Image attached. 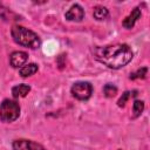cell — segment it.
<instances>
[{"mask_svg":"<svg viewBox=\"0 0 150 150\" xmlns=\"http://www.w3.org/2000/svg\"><path fill=\"white\" fill-rule=\"evenodd\" d=\"M139 18H141V9H139L138 7H136V8H134V9L131 11V13L123 20L122 25H123L124 28L130 29V28L134 27V25L136 23V21H137Z\"/></svg>","mask_w":150,"mask_h":150,"instance_id":"ba28073f","label":"cell"},{"mask_svg":"<svg viewBox=\"0 0 150 150\" xmlns=\"http://www.w3.org/2000/svg\"><path fill=\"white\" fill-rule=\"evenodd\" d=\"M108 14H109V12H108V9L105 8V7H103V6H96L95 8H94V13H93V15H94V18L96 19V20H104L107 16H108Z\"/></svg>","mask_w":150,"mask_h":150,"instance_id":"8fae6325","label":"cell"},{"mask_svg":"<svg viewBox=\"0 0 150 150\" xmlns=\"http://www.w3.org/2000/svg\"><path fill=\"white\" fill-rule=\"evenodd\" d=\"M20 116V105L13 100H4L0 105V120L6 123L15 121Z\"/></svg>","mask_w":150,"mask_h":150,"instance_id":"3957f363","label":"cell"},{"mask_svg":"<svg viewBox=\"0 0 150 150\" xmlns=\"http://www.w3.org/2000/svg\"><path fill=\"white\" fill-rule=\"evenodd\" d=\"M13 150H45V148L29 139H16L13 142Z\"/></svg>","mask_w":150,"mask_h":150,"instance_id":"5b68a950","label":"cell"},{"mask_svg":"<svg viewBox=\"0 0 150 150\" xmlns=\"http://www.w3.org/2000/svg\"><path fill=\"white\" fill-rule=\"evenodd\" d=\"M103 94H104L105 97H114L117 94V88L114 84L108 83L103 87Z\"/></svg>","mask_w":150,"mask_h":150,"instance_id":"7c38bea8","label":"cell"},{"mask_svg":"<svg viewBox=\"0 0 150 150\" xmlns=\"http://www.w3.org/2000/svg\"><path fill=\"white\" fill-rule=\"evenodd\" d=\"M30 91V87L26 83H22V84H18L15 87L12 88V95L13 97L15 98H19V97H25L28 93Z\"/></svg>","mask_w":150,"mask_h":150,"instance_id":"9c48e42d","label":"cell"},{"mask_svg":"<svg viewBox=\"0 0 150 150\" xmlns=\"http://www.w3.org/2000/svg\"><path fill=\"white\" fill-rule=\"evenodd\" d=\"M28 60V54L25 52H14L11 54L9 62L13 68H21Z\"/></svg>","mask_w":150,"mask_h":150,"instance_id":"52a82bcc","label":"cell"},{"mask_svg":"<svg viewBox=\"0 0 150 150\" xmlns=\"http://www.w3.org/2000/svg\"><path fill=\"white\" fill-rule=\"evenodd\" d=\"M136 95V91H125V93H123L122 94V96L120 97V100H118V102H117V104H118V107H124L125 105V103H127V101L131 97V96H135Z\"/></svg>","mask_w":150,"mask_h":150,"instance_id":"5bb4252c","label":"cell"},{"mask_svg":"<svg viewBox=\"0 0 150 150\" xmlns=\"http://www.w3.org/2000/svg\"><path fill=\"white\" fill-rule=\"evenodd\" d=\"M73 96L80 101H86L88 100L91 94H93V87L89 82H86V81H79V82H75L73 86H71V89H70Z\"/></svg>","mask_w":150,"mask_h":150,"instance_id":"277c9868","label":"cell"},{"mask_svg":"<svg viewBox=\"0 0 150 150\" xmlns=\"http://www.w3.org/2000/svg\"><path fill=\"white\" fill-rule=\"evenodd\" d=\"M83 16H84L83 8H82L80 5H77V4L73 5V6L68 9V12H66V14H64V18H66L68 21H76V22L81 21V20L83 19Z\"/></svg>","mask_w":150,"mask_h":150,"instance_id":"8992f818","label":"cell"},{"mask_svg":"<svg viewBox=\"0 0 150 150\" xmlns=\"http://www.w3.org/2000/svg\"><path fill=\"white\" fill-rule=\"evenodd\" d=\"M7 15H8V9L2 4H0V20H6Z\"/></svg>","mask_w":150,"mask_h":150,"instance_id":"2e32d148","label":"cell"},{"mask_svg":"<svg viewBox=\"0 0 150 150\" xmlns=\"http://www.w3.org/2000/svg\"><path fill=\"white\" fill-rule=\"evenodd\" d=\"M36 71H38V64H35V63H28V64L21 67L20 70H19V73L22 77L30 76V75L35 74Z\"/></svg>","mask_w":150,"mask_h":150,"instance_id":"30bf717a","label":"cell"},{"mask_svg":"<svg viewBox=\"0 0 150 150\" xmlns=\"http://www.w3.org/2000/svg\"><path fill=\"white\" fill-rule=\"evenodd\" d=\"M144 110V102L143 101H135L132 105V117H138Z\"/></svg>","mask_w":150,"mask_h":150,"instance_id":"4fadbf2b","label":"cell"},{"mask_svg":"<svg viewBox=\"0 0 150 150\" xmlns=\"http://www.w3.org/2000/svg\"><path fill=\"white\" fill-rule=\"evenodd\" d=\"M95 57L97 61L111 69H120L132 60V50L125 43L109 45L95 48Z\"/></svg>","mask_w":150,"mask_h":150,"instance_id":"6da1fadb","label":"cell"},{"mask_svg":"<svg viewBox=\"0 0 150 150\" xmlns=\"http://www.w3.org/2000/svg\"><path fill=\"white\" fill-rule=\"evenodd\" d=\"M11 34L13 40L20 46L35 49V48H39L41 45V41L38 34H35L33 30L25 28L22 26H14L11 30Z\"/></svg>","mask_w":150,"mask_h":150,"instance_id":"7a4b0ae2","label":"cell"},{"mask_svg":"<svg viewBox=\"0 0 150 150\" xmlns=\"http://www.w3.org/2000/svg\"><path fill=\"white\" fill-rule=\"evenodd\" d=\"M146 73H148V68H146V67H143V68H139L137 71L130 74L129 77H130V80H135V79H144L145 75H146Z\"/></svg>","mask_w":150,"mask_h":150,"instance_id":"9a60e30c","label":"cell"}]
</instances>
